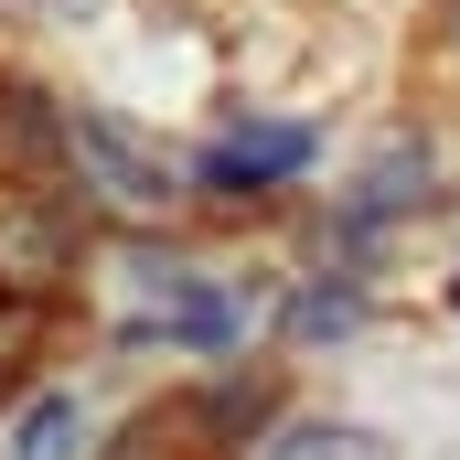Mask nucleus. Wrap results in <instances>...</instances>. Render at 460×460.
<instances>
[{
    "instance_id": "1",
    "label": "nucleus",
    "mask_w": 460,
    "mask_h": 460,
    "mask_svg": "<svg viewBox=\"0 0 460 460\" xmlns=\"http://www.w3.org/2000/svg\"><path fill=\"white\" fill-rule=\"evenodd\" d=\"M311 139L300 128H257V139H235V150H215V182H268V172H289Z\"/></svg>"
}]
</instances>
